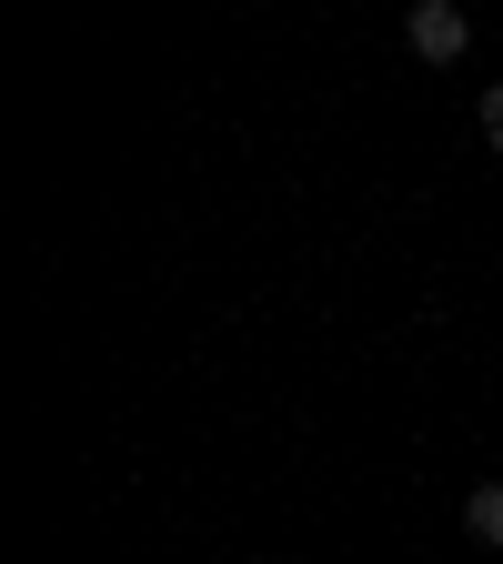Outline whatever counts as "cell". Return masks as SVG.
<instances>
[{"label": "cell", "instance_id": "1", "mask_svg": "<svg viewBox=\"0 0 503 564\" xmlns=\"http://www.w3.org/2000/svg\"><path fill=\"white\" fill-rule=\"evenodd\" d=\"M463 51H473V21L453 11V0H423V11H413V61L444 70V61H463Z\"/></svg>", "mask_w": 503, "mask_h": 564}, {"label": "cell", "instance_id": "3", "mask_svg": "<svg viewBox=\"0 0 503 564\" xmlns=\"http://www.w3.org/2000/svg\"><path fill=\"white\" fill-rule=\"evenodd\" d=\"M483 141H493V152H503V82L483 91Z\"/></svg>", "mask_w": 503, "mask_h": 564}, {"label": "cell", "instance_id": "2", "mask_svg": "<svg viewBox=\"0 0 503 564\" xmlns=\"http://www.w3.org/2000/svg\"><path fill=\"white\" fill-rule=\"evenodd\" d=\"M463 534L503 554V484H473V494H463Z\"/></svg>", "mask_w": 503, "mask_h": 564}]
</instances>
